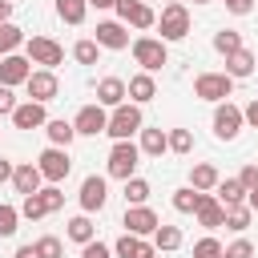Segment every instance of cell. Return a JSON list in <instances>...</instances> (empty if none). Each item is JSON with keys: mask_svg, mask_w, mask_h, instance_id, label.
Here are the masks:
<instances>
[{"mask_svg": "<svg viewBox=\"0 0 258 258\" xmlns=\"http://www.w3.org/2000/svg\"><path fill=\"white\" fill-rule=\"evenodd\" d=\"M145 129V117H141V105H117L113 113H109V125H105V133L109 137H117V141H129L133 133H141Z\"/></svg>", "mask_w": 258, "mask_h": 258, "instance_id": "cell-1", "label": "cell"}, {"mask_svg": "<svg viewBox=\"0 0 258 258\" xmlns=\"http://www.w3.org/2000/svg\"><path fill=\"white\" fill-rule=\"evenodd\" d=\"M24 56H28L32 64H40V69L52 73V69L64 60V48H60L52 36H28V40H24Z\"/></svg>", "mask_w": 258, "mask_h": 258, "instance_id": "cell-2", "label": "cell"}, {"mask_svg": "<svg viewBox=\"0 0 258 258\" xmlns=\"http://www.w3.org/2000/svg\"><path fill=\"white\" fill-rule=\"evenodd\" d=\"M133 60L141 64V73H157V69L169 60V48H165V40H157V36H137V40H133Z\"/></svg>", "mask_w": 258, "mask_h": 258, "instance_id": "cell-3", "label": "cell"}, {"mask_svg": "<svg viewBox=\"0 0 258 258\" xmlns=\"http://www.w3.org/2000/svg\"><path fill=\"white\" fill-rule=\"evenodd\" d=\"M137 161H141V149L133 141H117L109 149V177H121V181L137 177Z\"/></svg>", "mask_w": 258, "mask_h": 258, "instance_id": "cell-4", "label": "cell"}, {"mask_svg": "<svg viewBox=\"0 0 258 258\" xmlns=\"http://www.w3.org/2000/svg\"><path fill=\"white\" fill-rule=\"evenodd\" d=\"M230 93H234V81L226 73H198V81H194V97H202V101L222 105V101H230Z\"/></svg>", "mask_w": 258, "mask_h": 258, "instance_id": "cell-5", "label": "cell"}, {"mask_svg": "<svg viewBox=\"0 0 258 258\" xmlns=\"http://www.w3.org/2000/svg\"><path fill=\"white\" fill-rule=\"evenodd\" d=\"M157 28H161V40H185L189 36V12H185V4H165L161 16H157Z\"/></svg>", "mask_w": 258, "mask_h": 258, "instance_id": "cell-6", "label": "cell"}, {"mask_svg": "<svg viewBox=\"0 0 258 258\" xmlns=\"http://www.w3.org/2000/svg\"><path fill=\"white\" fill-rule=\"evenodd\" d=\"M36 169H40V177L44 181H64L69 177V169H73V161H69V149H56V145H48L40 157H36Z\"/></svg>", "mask_w": 258, "mask_h": 258, "instance_id": "cell-7", "label": "cell"}, {"mask_svg": "<svg viewBox=\"0 0 258 258\" xmlns=\"http://www.w3.org/2000/svg\"><path fill=\"white\" fill-rule=\"evenodd\" d=\"M24 89H28V101L48 105V101L60 93V81H56V73H48V69H32V77L24 81Z\"/></svg>", "mask_w": 258, "mask_h": 258, "instance_id": "cell-8", "label": "cell"}, {"mask_svg": "<svg viewBox=\"0 0 258 258\" xmlns=\"http://www.w3.org/2000/svg\"><path fill=\"white\" fill-rule=\"evenodd\" d=\"M242 109L238 105H230V101H222L218 109H214V133L222 137V141H234L238 133H242Z\"/></svg>", "mask_w": 258, "mask_h": 258, "instance_id": "cell-9", "label": "cell"}, {"mask_svg": "<svg viewBox=\"0 0 258 258\" xmlns=\"http://www.w3.org/2000/svg\"><path fill=\"white\" fill-rule=\"evenodd\" d=\"M121 226H125V234L149 238V234H153V230L161 226V218H157V214H153L149 206H129V210H125V222H121Z\"/></svg>", "mask_w": 258, "mask_h": 258, "instance_id": "cell-10", "label": "cell"}, {"mask_svg": "<svg viewBox=\"0 0 258 258\" xmlns=\"http://www.w3.org/2000/svg\"><path fill=\"white\" fill-rule=\"evenodd\" d=\"M117 16H121V24L129 28H153L157 24V16H153V8L145 4V0H117Z\"/></svg>", "mask_w": 258, "mask_h": 258, "instance_id": "cell-11", "label": "cell"}, {"mask_svg": "<svg viewBox=\"0 0 258 258\" xmlns=\"http://www.w3.org/2000/svg\"><path fill=\"white\" fill-rule=\"evenodd\" d=\"M105 202H109V185H105V177L89 173V177L81 181V210H85V214H97V210H105Z\"/></svg>", "mask_w": 258, "mask_h": 258, "instance_id": "cell-12", "label": "cell"}, {"mask_svg": "<svg viewBox=\"0 0 258 258\" xmlns=\"http://www.w3.org/2000/svg\"><path fill=\"white\" fill-rule=\"evenodd\" d=\"M32 77V60L28 56H0V85L4 89H16V85H24Z\"/></svg>", "mask_w": 258, "mask_h": 258, "instance_id": "cell-13", "label": "cell"}, {"mask_svg": "<svg viewBox=\"0 0 258 258\" xmlns=\"http://www.w3.org/2000/svg\"><path fill=\"white\" fill-rule=\"evenodd\" d=\"M105 125H109V113H105L101 105H85V109L73 117V129H77L81 137H97V133H105Z\"/></svg>", "mask_w": 258, "mask_h": 258, "instance_id": "cell-14", "label": "cell"}, {"mask_svg": "<svg viewBox=\"0 0 258 258\" xmlns=\"http://www.w3.org/2000/svg\"><path fill=\"white\" fill-rule=\"evenodd\" d=\"M97 48H129V32H125V24L121 20H101L97 24Z\"/></svg>", "mask_w": 258, "mask_h": 258, "instance_id": "cell-15", "label": "cell"}, {"mask_svg": "<svg viewBox=\"0 0 258 258\" xmlns=\"http://www.w3.org/2000/svg\"><path fill=\"white\" fill-rule=\"evenodd\" d=\"M97 105H101V109L125 105V81H121V77H101V81H97Z\"/></svg>", "mask_w": 258, "mask_h": 258, "instance_id": "cell-16", "label": "cell"}, {"mask_svg": "<svg viewBox=\"0 0 258 258\" xmlns=\"http://www.w3.org/2000/svg\"><path fill=\"white\" fill-rule=\"evenodd\" d=\"M44 121H48V113H44V105H36V101H24V105L12 109V125H16V129H44Z\"/></svg>", "mask_w": 258, "mask_h": 258, "instance_id": "cell-17", "label": "cell"}, {"mask_svg": "<svg viewBox=\"0 0 258 258\" xmlns=\"http://www.w3.org/2000/svg\"><path fill=\"white\" fill-rule=\"evenodd\" d=\"M194 214H198V222H202L206 230H218V226L226 222V206H222V202H218L214 194H202V198H198V210H194Z\"/></svg>", "mask_w": 258, "mask_h": 258, "instance_id": "cell-18", "label": "cell"}, {"mask_svg": "<svg viewBox=\"0 0 258 258\" xmlns=\"http://www.w3.org/2000/svg\"><path fill=\"white\" fill-rule=\"evenodd\" d=\"M113 254H117V258H149V254H157V250H153V242H145V238H137V234H121V238L113 242Z\"/></svg>", "mask_w": 258, "mask_h": 258, "instance_id": "cell-19", "label": "cell"}, {"mask_svg": "<svg viewBox=\"0 0 258 258\" xmlns=\"http://www.w3.org/2000/svg\"><path fill=\"white\" fill-rule=\"evenodd\" d=\"M125 97H129L133 105H145V101H153V97H157L153 73H137V77H129V85H125Z\"/></svg>", "mask_w": 258, "mask_h": 258, "instance_id": "cell-20", "label": "cell"}, {"mask_svg": "<svg viewBox=\"0 0 258 258\" xmlns=\"http://www.w3.org/2000/svg\"><path fill=\"white\" fill-rule=\"evenodd\" d=\"M40 181H44V177H40V169H36L32 161H24V165L12 169V185H16V194H24V198H28V194H40Z\"/></svg>", "mask_w": 258, "mask_h": 258, "instance_id": "cell-21", "label": "cell"}, {"mask_svg": "<svg viewBox=\"0 0 258 258\" xmlns=\"http://www.w3.org/2000/svg\"><path fill=\"white\" fill-rule=\"evenodd\" d=\"M222 177H218V165H210V161H198L194 169H189V189H198V194H206V189H214Z\"/></svg>", "mask_w": 258, "mask_h": 258, "instance_id": "cell-22", "label": "cell"}, {"mask_svg": "<svg viewBox=\"0 0 258 258\" xmlns=\"http://www.w3.org/2000/svg\"><path fill=\"white\" fill-rule=\"evenodd\" d=\"M44 133H48V141H52L56 149H69V141L77 137L73 121H64V117H52V121H44Z\"/></svg>", "mask_w": 258, "mask_h": 258, "instance_id": "cell-23", "label": "cell"}, {"mask_svg": "<svg viewBox=\"0 0 258 258\" xmlns=\"http://www.w3.org/2000/svg\"><path fill=\"white\" fill-rule=\"evenodd\" d=\"M250 73H254V52L238 48V52H230V56H226V77H230V81H238V77H250Z\"/></svg>", "mask_w": 258, "mask_h": 258, "instance_id": "cell-24", "label": "cell"}, {"mask_svg": "<svg viewBox=\"0 0 258 258\" xmlns=\"http://www.w3.org/2000/svg\"><path fill=\"white\" fill-rule=\"evenodd\" d=\"M141 153H149V157H161L165 149H169V137H165V129H141V145H137Z\"/></svg>", "mask_w": 258, "mask_h": 258, "instance_id": "cell-25", "label": "cell"}, {"mask_svg": "<svg viewBox=\"0 0 258 258\" xmlns=\"http://www.w3.org/2000/svg\"><path fill=\"white\" fill-rule=\"evenodd\" d=\"M214 189H218V202H222L226 210H230V206H242V202H246V189H242V181H238V177H226V181H218Z\"/></svg>", "mask_w": 258, "mask_h": 258, "instance_id": "cell-26", "label": "cell"}, {"mask_svg": "<svg viewBox=\"0 0 258 258\" xmlns=\"http://www.w3.org/2000/svg\"><path fill=\"white\" fill-rule=\"evenodd\" d=\"M64 234H69L77 246H89V242H93V234H97V226L89 222V214H81V218H73V222H69V230H64Z\"/></svg>", "mask_w": 258, "mask_h": 258, "instance_id": "cell-27", "label": "cell"}, {"mask_svg": "<svg viewBox=\"0 0 258 258\" xmlns=\"http://www.w3.org/2000/svg\"><path fill=\"white\" fill-rule=\"evenodd\" d=\"M85 12H89V0H56V16L64 24H81Z\"/></svg>", "mask_w": 258, "mask_h": 258, "instance_id": "cell-28", "label": "cell"}, {"mask_svg": "<svg viewBox=\"0 0 258 258\" xmlns=\"http://www.w3.org/2000/svg\"><path fill=\"white\" fill-rule=\"evenodd\" d=\"M250 214H254V210H250L246 202H242V206H230V210H226V222H222V226H226V230H234V234H242V230L250 226Z\"/></svg>", "mask_w": 258, "mask_h": 258, "instance_id": "cell-29", "label": "cell"}, {"mask_svg": "<svg viewBox=\"0 0 258 258\" xmlns=\"http://www.w3.org/2000/svg\"><path fill=\"white\" fill-rule=\"evenodd\" d=\"M181 246V230L177 226H157L153 230V250H177Z\"/></svg>", "mask_w": 258, "mask_h": 258, "instance_id": "cell-30", "label": "cell"}, {"mask_svg": "<svg viewBox=\"0 0 258 258\" xmlns=\"http://www.w3.org/2000/svg\"><path fill=\"white\" fill-rule=\"evenodd\" d=\"M20 44H24V32L16 24H0V56H12Z\"/></svg>", "mask_w": 258, "mask_h": 258, "instance_id": "cell-31", "label": "cell"}, {"mask_svg": "<svg viewBox=\"0 0 258 258\" xmlns=\"http://www.w3.org/2000/svg\"><path fill=\"white\" fill-rule=\"evenodd\" d=\"M125 202L129 206H145L149 202V181L145 177H129L125 181Z\"/></svg>", "mask_w": 258, "mask_h": 258, "instance_id": "cell-32", "label": "cell"}, {"mask_svg": "<svg viewBox=\"0 0 258 258\" xmlns=\"http://www.w3.org/2000/svg\"><path fill=\"white\" fill-rule=\"evenodd\" d=\"M44 214H48V206H44V194H28V198L20 202V218L36 222V218H44Z\"/></svg>", "mask_w": 258, "mask_h": 258, "instance_id": "cell-33", "label": "cell"}, {"mask_svg": "<svg viewBox=\"0 0 258 258\" xmlns=\"http://www.w3.org/2000/svg\"><path fill=\"white\" fill-rule=\"evenodd\" d=\"M214 48H218L222 56H230V52H238V48H242V36H238L234 28H222V32L214 36Z\"/></svg>", "mask_w": 258, "mask_h": 258, "instance_id": "cell-34", "label": "cell"}, {"mask_svg": "<svg viewBox=\"0 0 258 258\" xmlns=\"http://www.w3.org/2000/svg\"><path fill=\"white\" fill-rule=\"evenodd\" d=\"M198 198H202V194L189 189V185H185V189H173V210H177V214H194V210H198Z\"/></svg>", "mask_w": 258, "mask_h": 258, "instance_id": "cell-35", "label": "cell"}, {"mask_svg": "<svg viewBox=\"0 0 258 258\" xmlns=\"http://www.w3.org/2000/svg\"><path fill=\"white\" fill-rule=\"evenodd\" d=\"M16 222H20V210L8 206V202H0V238H12L16 234Z\"/></svg>", "mask_w": 258, "mask_h": 258, "instance_id": "cell-36", "label": "cell"}, {"mask_svg": "<svg viewBox=\"0 0 258 258\" xmlns=\"http://www.w3.org/2000/svg\"><path fill=\"white\" fill-rule=\"evenodd\" d=\"M165 137H169V149H173V153H189V149H194V137H189V129H169Z\"/></svg>", "mask_w": 258, "mask_h": 258, "instance_id": "cell-37", "label": "cell"}, {"mask_svg": "<svg viewBox=\"0 0 258 258\" xmlns=\"http://www.w3.org/2000/svg\"><path fill=\"white\" fill-rule=\"evenodd\" d=\"M64 254V246H60V238H52V234H44L40 242H36V258H60Z\"/></svg>", "mask_w": 258, "mask_h": 258, "instance_id": "cell-38", "label": "cell"}, {"mask_svg": "<svg viewBox=\"0 0 258 258\" xmlns=\"http://www.w3.org/2000/svg\"><path fill=\"white\" fill-rule=\"evenodd\" d=\"M194 258H222V242L218 238H198L194 242Z\"/></svg>", "mask_w": 258, "mask_h": 258, "instance_id": "cell-39", "label": "cell"}, {"mask_svg": "<svg viewBox=\"0 0 258 258\" xmlns=\"http://www.w3.org/2000/svg\"><path fill=\"white\" fill-rule=\"evenodd\" d=\"M97 40H77V48H73V56L81 60V64H97Z\"/></svg>", "mask_w": 258, "mask_h": 258, "instance_id": "cell-40", "label": "cell"}, {"mask_svg": "<svg viewBox=\"0 0 258 258\" xmlns=\"http://www.w3.org/2000/svg\"><path fill=\"white\" fill-rule=\"evenodd\" d=\"M250 254H254V246L246 238H238L234 246H222V258H250Z\"/></svg>", "mask_w": 258, "mask_h": 258, "instance_id": "cell-41", "label": "cell"}, {"mask_svg": "<svg viewBox=\"0 0 258 258\" xmlns=\"http://www.w3.org/2000/svg\"><path fill=\"white\" fill-rule=\"evenodd\" d=\"M40 194H44V206H48V214H56V210L64 206V194H60L56 185H48V189H40Z\"/></svg>", "mask_w": 258, "mask_h": 258, "instance_id": "cell-42", "label": "cell"}, {"mask_svg": "<svg viewBox=\"0 0 258 258\" xmlns=\"http://www.w3.org/2000/svg\"><path fill=\"white\" fill-rule=\"evenodd\" d=\"M81 258H113V250H109V246H101V242L93 238L89 246H81Z\"/></svg>", "mask_w": 258, "mask_h": 258, "instance_id": "cell-43", "label": "cell"}, {"mask_svg": "<svg viewBox=\"0 0 258 258\" xmlns=\"http://www.w3.org/2000/svg\"><path fill=\"white\" fill-rule=\"evenodd\" d=\"M238 181H242V189L250 194V189H258V165H246L242 173H238Z\"/></svg>", "mask_w": 258, "mask_h": 258, "instance_id": "cell-44", "label": "cell"}, {"mask_svg": "<svg viewBox=\"0 0 258 258\" xmlns=\"http://www.w3.org/2000/svg\"><path fill=\"white\" fill-rule=\"evenodd\" d=\"M12 109H16V97H12V89H4V85H0V113H8V117H12Z\"/></svg>", "mask_w": 258, "mask_h": 258, "instance_id": "cell-45", "label": "cell"}, {"mask_svg": "<svg viewBox=\"0 0 258 258\" xmlns=\"http://www.w3.org/2000/svg\"><path fill=\"white\" fill-rule=\"evenodd\" d=\"M226 8H230L234 16H246V12L254 8V0H226Z\"/></svg>", "mask_w": 258, "mask_h": 258, "instance_id": "cell-46", "label": "cell"}, {"mask_svg": "<svg viewBox=\"0 0 258 258\" xmlns=\"http://www.w3.org/2000/svg\"><path fill=\"white\" fill-rule=\"evenodd\" d=\"M242 121H246V125H254V129H258V101H250V105H246V109H242Z\"/></svg>", "mask_w": 258, "mask_h": 258, "instance_id": "cell-47", "label": "cell"}, {"mask_svg": "<svg viewBox=\"0 0 258 258\" xmlns=\"http://www.w3.org/2000/svg\"><path fill=\"white\" fill-rule=\"evenodd\" d=\"M12 169H16V165H12V161H4V157H0V185H4V181H12Z\"/></svg>", "mask_w": 258, "mask_h": 258, "instance_id": "cell-48", "label": "cell"}, {"mask_svg": "<svg viewBox=\"0 0 258 258\" xmlns=\"http://www.w3.org/2000/svg\"><path fill=\"white\" fill-rule=\"evenodd\" d=\"M8 16H12V0H0V24H8Z\"/></svg>", "mask_w": 258, "mask_h": 258, "instance_id": "cell-49", "label": "cell"}, {"mask_svg": "<svg viewBox=\"0 0 258 258\" xmlns=\"http://www.w3.org/2000/svg\"><path fill=\"white\" fill-rule=\"evenodd\" d=\"M12 258H36V246H20V250H16Z\"/></svg>", "mask_w": 258, "mask_h": 258, "instance_id": "cell-50", "label": "cell"}, {"mask_svg": "<svg viewBox=\"0 0 258 258\" xmlns=\"http://www.w3.org/2000/svg\"><path fill=\"white\" fill-rule=\"evenodd\" d=\"M246 206H250V210L258 214V189H250V194H246Z\"/></svg>", "mask_w": 258, "mask_h": 258, "instance_id": "cell-51", "label": "cell"}, {"mask_svg": "<svg viewBox=\"0 0 258 258\" xmlns=\"http://www.w3.org/2000/svg\"><path fill=\"white\" fill-rule=\"evenodd\" d=\"M93 8H117V0H89Z\"/></svg>", "mask_w": 258, "mask_h": 258, "instance_id": "cell-52", "label": "cell"}, {"mask_svg": "<svg viewBox=\"0 0 258 258\" xmlns=\"http://www.w3.org/2000/svg\"><path fill=\"white\" fill-rule=\"evenodd\" d=\"M194 4H210V0H194Z\"/></svg>", "mask_w": 258, "mask_h": 258, "instance_id": "cell-53", "label": "cell"}, {"mask_svg": "<svg viewBox=\"0 0 258 258\" xmlns=\"http://www.w3.org/2000/svg\"><path fill=\"white\" fill-rule=\"evenodd\" d=\"M169 4H181V0H169Z\"/></svg>", "mask_w": 258, "mask_h": 258, "instance_id": "cell-54", "label": "cell"}, {"mask_svg": "<svg viewBox=\"0 0 258 258\" xmlns=\"http://www.w3.org/2000/svg\"><path fill=\"white\" fill-rule=\"evenodd\" d=\"M149 258H157V254H149Z\"/></svg>", "mask_w": 258, "mask_h": 258, "instance_id": "cell-55", "label": "cell"}]
</instances>
